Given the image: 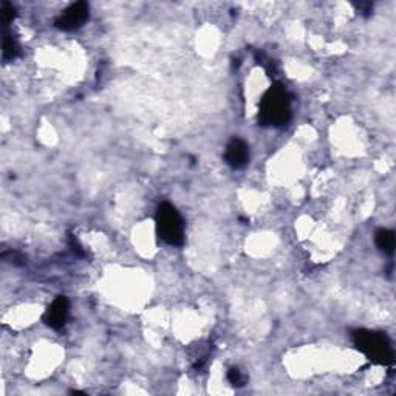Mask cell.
<instances>
[{
	"label": "cell",
	"instance_id": "5b68a950",
	"mask_svg": "<svg viewBox=\"0 0 396 396\" xmlns=\"http://www.w3.org/2000/svg\"><path fill=\"white\" fill-rule=\"evenodd\" d=\"M224 160L233 169L245 168L249 161L248 144L243 140H239V138L231 140L226 146V152H224Z\"/></svg>",
	"mask_w": 396,
	"mask_h": 396
},
{
	"label": "cell",
	"instance_id": "7a4b0ae2",
	"mask_svg": "<svg viewBox=\"0 0 396 396\" xmlns=\"http://www.w3.org/2000/svg\"><path fill=\"white\" fill-rule=\"evenodd\" d=\"M156 231L168 245L178 246L184 242V223L178 210L169 203L160 204L156 210Z\"/></svg>",
	"mask_w": 396,
	"mask_h": 396
},
{
	"label": "cell",
	"instance_id": "6da1fadb",
	"mask_svg": "<svg viewBox=\"0 0 396 396\" xmlns=\"http://www.w3.org/2000/svg\"><path fill=\"white\" fill-rule=\"evenodd\" d=\"M291 118V102L285 89L276 85L263 96L260 102L259 121L263 125H285Z\"/></svg>",
	"mask_w": 396,
	"mask_h": 396
},
{
	"label": "cell",
	"instance_id": "3957f363",
	"mask_svg": "<svg viewBox=\"0 0 396 396\" xmlns=\"http://www.w3.org/2000/svg\"><path fill=\"white\" fill-rule=\"evenodd\" d=\"M354 344L368 359L379 362V364H387L393 359V350L390 342L384 334L367 332V330H359L353 334Z\"/></svg>",
	"mask_w": 396,
	"mask_h": 396
},
{
	"label": "cell",
	"instance_id": "52a82bcc",
	"mask_svg": "<svg viewBox=\"0 0 396 396\" xmlns=\"http://www.w3.org/2000/svg\"><path fill=\"white\" fill-rule=\"evenodd\" d=\"M376 246H378L382 253L393 254L395 251V233L388 229H379L375 235Z\"/></svg>",
	"mask_w": 396,
	"mask_h": 396
},
{
	"label": "cell",
	"instance_id": "ba28073f",
	"mask_svg": "<svg viewBox=\"0 0 396 396\" xmlns=\"http://www.w3.org/2000/svg\"><path fill=\"white\" fill-rule=\"evenodd\" d=\"M19 53V47H17V42L12 39V36L10 35H5L3 36V61H12L17 56Z\"/></svg>",
	"mask_w": 396,
	"mask_h": 396
},
{
	"label": "cell",
	"instance_id": "30bf717a",
	"mask_svg": "<svg viewBox=\"0 0 396 396\" xmlns=\"http://www.w3.org/2000/svg\"><path fill=\"white\" fill-rule=\"evenodd\" d=\"M228 379L234 387L243 386V382H245V378H243L242 372H239V368H231V370L228 372Z\"/></svg>",
	"mask_w": 396,
	"mask_h": 396
},
{
	"label": "cell",
	"instance_id": "8992f818",
	"mask_svg": "<svg viewBox=\"0 0 396 396\" xmlns=\"http://www.w3.org/2000/svg\"><path fill=\"white\" fill-rule=\"evenodd\" d=\"M69 300L67 297L59 296L57 299L53 300L51 305L48 307L47 313H45V323L53 330H59L65 325L69 318Z\"/></svg>",
	"mask_w": 396,
	"mask_h": 396
},
{
	"label": "cell",
	"instance_id": "277c9868",
	"mask_svg": "<svg viewBox=\"0 0 396 396\" xmlns=\"http://www.w3.org/2000/svg\"><path fill=\"white\" fill-rule=\"evenodd\" d=\"M89 21V5L85 2H76L70 5L61 16L57 17L56 26L62 31H75Z\"/></svg>",
	"mask_w": 396,
	"mask_h": 396
},
{
	"label": "cell",
	"instance_id": "9c48e42d",
	"mask_svg": "<svg viewBox=\"0 0 396 396\" xmlns=\"http://www.w3.org/2000/svg\"><path fill=\"white\" fill-rule=\"evenodd\" d=\"M16 16V8L8 2L2 3V8H0V21H2V25L6 26L8 24L12 22V19Z\"/></svg>",
	"mask_w": 396,
	"mask_h": 396
}]
</instances>
